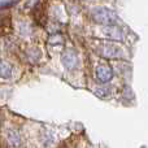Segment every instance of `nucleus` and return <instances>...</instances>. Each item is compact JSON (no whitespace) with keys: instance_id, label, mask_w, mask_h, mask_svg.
<instances>
[{"instance_id":"1","label":"nucleus","mask_w":148,"mask_h":148,"mask_svg":"<svg viewBox=\"0 0 148 148\" xmlns=\"http://www.w3.org/2000/svg\"><path fill=\"white\" fill-rule=\"evenodd\" d=\"M91 17L99 25L103 26H113L117 22V16L113 10L105 7H97L91 10Z\"/></svg>"},{"instance_id":"2","label":"nucleus","mask_w":148,"mask_h":148,"mask_svg":"<svg viewBox=\"0 0 148 148\" xmlns=\"http://www.w3.org/2000/svg\"><path fill=\"white\" fill-rule=\"evenodd\" d=\"M96 51L101 55L103 57H107V59H118V57H122V51L118 48L117 46H114L113 43H103L100 44L96 48Z\"/></svg>"},{"instance_id":"3","label":"nucleus","mask_w":148,"mask_h":148,"mask_svg":"<svg viewBox=\"0 0 148 148\" xmlns=\"http://www.w3.org/2000/svg\"><path fill=\"white\" fill-rule=\"evenodd\" d=\"M95 75H96V79L100 83H107L113 78V70L108 64L103 62V64H99L96 66Z\"/></svg>"},{"instance_id":"4","label":"nucleus","mask_w":148,"mask_h":148,"mask_svg":"<svg viewBox=\"0 0 148 148\" xmlns=\"http://www.w3.org/2000/svg\"><path fill=\"white\" fill-rule=\"evenodd\" d=\"M61 61L65 68H68V69H74V68L77 66V64H78V57H77L74 51L66 49V51H64L61 55Z\"/></svg>"},{"instance_id":"5","label":"nucleus","mask_w":148,"mask_h":148,"mask_svg":"<svg viewBox=\"0 0 148 148\" xmlns=\"http://www.w3.org/2000/svg\"><path fill=\"white\" fill-rule=\"evenodd\" d=\"M101 34H104V36H107V38L114 39V40H121V39L123 38V33L116 25L104 26V27L101 29Z\"/></svg>"},{"instance_id":"6","label":"nucleus","mask_w":148,"mask_h":148,"mask_svg":"<svg viewBox=\"0 0 148 148\" xmlns=\"http://www.w3.org/2000/svg\"><path fill=\"white\" fill-rule=\"evenodd\" d=\"M12 65L9 64V62L4 61L3 60L1 61V66H0V74H1V78H9L10 75H12Z\"/></svg>"},{"instance_id":"7","label":"nucleus","mask_w":148,"mask_h":148,"mask_svg":"<svg viewBox=\"0 0 148 148\" xmlns=\"http://www.w3.org/2000/svg\"><path fill=\"white\" fill-rule=\"evenodd\" d=\"M8 139H9L10 142H13V144L20 143V136H18V134L14 133V131H8Z\"/></svg>"}]
</instances>
